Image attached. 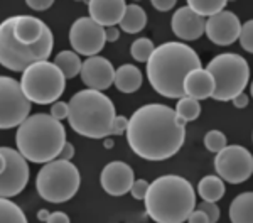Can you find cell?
Here are the masks:
<instances>
[{
	"mask_svg": "<svg viewBox=\"0 0 253 223\" xmlns=\"http://www.w3.org/2000/svg\"><path fill=\"white\" fill-rule=\"evenodd\" d=\"M80 184V171L71 161L54 159L47 162L36 176V189L49 203L69 201L78 193Z\"/></svg>",
	"mask_w": 253,
	"mask_h": 223,
	"instance_id": "ba28073f",
	"label": "cell"
},
{
	"mask_svg": "<svg viewBox=\"0 0 253 223\" xmlns=\"http://www.w3.org/2000/svg\"><path fill=\"white\" fill-rule=\"evenodd\" d=\"M49 27L38 17L32 15H15L14 17V36L20 44L32 46L46 36Z\"/></svg>",
	"mask_w": 253,
	"mask_h": 223,
	"instance_id": "d6986e66",
	"label": "cell"
},
{
	"mask_svg": "<svg viewBox=\"0 0 253 223\" xmlns=\"http://www.w3.org/2000/svg\"><path fill=\"white\" fill-rule=\"evenodd\" d=\"M81 59L75 51H61L54 58V66L63 73L66 80H71L80 75L81 71Z\"/></svg>",
	"mask_w": 253,
	"mask_h": 223,
	"instance_id": "d4e9b609",
	"label": "cell"
},
{
	"mask_svg": "<svg viewBox=\"0 0 253 223\" xmlns=\"http://www.w3.org/2000/svg\"><path fill=\"white\" fill-rule=\"evenodd\" d=\"M231 223H253V193H242L230 205Z\"/></svg>",
	"mask_w": 253,
	"mask_h": 223,
	"instance_id": "7402d4cb",
	"label": "cell"
},
{
	"mask_svg": "<svg viewBox=\"0 0 253 223\" xmlns=\"http://www.w3.org/2000/svg\"><path fill=\"white\" fill-rule=\"evenodd\" d=\"M113 83L122 93H133L142 87V73L133 64H124L115 70Z\"/></svg>",
	"mask_w": 253,
	"mask_h": 223,
	"instance_id": "44dd1931",
	"label": "cell"
},
{
	"mask_svg": "<svg viewBox=\"0 0 253 223\" xmlns=\"http://www.w3.org/2000/svg\"><path fill=\"white\" fill-rule=\"evenodd\" d=\"M203 213L206 215L208 218V223H216L219 220V208L216 203H210V201H203L201 205H199V208Z\"/></svg>",
	"mask_w": 253,
	"mask_h": 223,
	"instance_id": "1f68e13d",
	"label": "cell"
},
{
	"mask_svg": "<svg viewBox=\"0 0 253 223\" xmlns=\"http://www.w3.org/2000/svg\"><path fill=\"white\" fill-rule=\"evenodd\" d=\"M0 223H29L20 206L9 198H0Z\"/></svg>",
	"mask_w": 253,
	"mask_h": 223,
	"instance_id": "83f0119b",
	"label": "cell"
},
{
	"mask_svg": "<svg viewBox=\"0 0 253 223\" xmlns=\"http://www.w3.org/2000/svg\"><path fill=\"white\" fill-rule=\"evenodd\" d=\"M154 49H156V46H154L152 41L147 38H140L132 43V46H130V54H132V58L138 61V63H145V61H149V58L152 56Z\"/></svg>",
	"mask_w": 253,
	"mask_h": 223,
	"instance_id": "f1b7e54d",
	"label": "cell"
},
{
	"mask_svg": "<svg viewBox=\"0 0 253 223\" xmlns=\"http://www.w3.org/2000/svg\"><path fill=\"white\" fill-rule=\"evenodd\" d=\"M17 151L26 161L36 164H47L58 159L66 144L64 125L47 113H36L27 117L17 127L15 135Z\"/></svg>",
	"mask_w": 253,
	"mask_h": 223,
	"instance_id": "277c9868",
	"label": "cell"
},
{
	"mask_svg": "<svg viewBox=\"0 0 253 223\" xmlns=\"http://www.w3.org/2000/svg\"><path fill=\"white\" fill-rule=\"evenodd\" d=\"M54 47V36L51 29L39 43L26 46L14 36V17L0 22V64L10 71H26L31 64L47 61Z\"/></svg>",
	"mask_w": 253,
	"mask_h": 223,
	"instance_id": "8992f818",
	"label": "cell"
},
{
	"mask_svg": "<svg viewBox=\"0 0 253 223\" xmlns=\"http://www.w3.org/2000/svg\"><path fill=\"white\" fill-rule=\"evenodd\" d=\"M115 105L105 93L81 90L68 103V120L76 134L88 139H105L112 132Z\"/></svg>",
	"mask_w": 253,
	"mask_h": 223,
	"instance_id": "5b68a950",
	"label": "cell"
},
{
	"mask_svg": "<svg viewBox=\"0 0 253 223\" xmlns=\"http://www.w3.org/2000/svg\"><path fill=\"white\" fill-rule=\"evenodd\" d=\"M126 140L138 157L166 161L181 151L186 139V124L167 105L149 103L128 119Z\"/></svg>",
	"mask_w": 253,
	"mask_h": 223,
	"instance_id": "6da1fadb",
	"label": "cell"
},
{
	"mask_svg": "<svg viewBox=\"0 0 253 223\" xmlns=\"http://www.w3.org/2000/svg\"><path fill=\"white\" fill-rule=\"evenodd\" d=\"M125 9L126 3L124 0H89L88 2L89 19L95 20L103 29L120 24Z\"/></svg>",
	"mask_w": 253,
	"mask_h": 223,
	"instance_id": "ac0fdd59",
	"label": "cell"
},
{
	"mask_svg": "<svg viewBox=\"0 0 253 223\" xmlns=\"http://www.w3.org/2000/svg\"><path fill=\"white\" fill-rule=\"evenodd\" d=\"M133 181H135L133 179V169L122 161H113L107 164L100 176L101 188L112 196H124V194L130 193Z\"/></svg>",
	"mask_w": 253,
	"mask_h": 223,
	"instance_id": "2e32d148",
	"label": "cell"
},
{
	"mask_svg": "<svg viewBox=\"0 0 253 223\" xmlns=\"http://www.w3.org/2000/svg\"><path fill=\"white\" fill-rule=\"evenodd\" d=\"M49 115L58 122H61L63 119H68V103L66 101H56V103H52L51 113H49Z\"/></svg>",
	"mask_w": 253,
	"mask_h": 223,
	"instance_id": "d6a6232c",
	"label": "cell"
},
{
	"mask_svg": "<svg viewBox=\"0 0 253 223\" xmlns=\"http://www.w3.org/2000/svg\"><path fill=\"white\" fill-rule=\"evenodd\" d=\"M182 88H184V96H189V98L198 100V101L206 100V98H211V95H213L214 81H213V76L206 70L198 68V70H193L186 76L184 83H182Z\"/></svg>",
	"mask_w": 253,
	"mask_h": 223,
	"instance_id": "ffe728a7",
	"label": "cell"
},
{
	"mask_svg": "<svg viewBox=\"0 0 253 223\" xmlns=\"http://www.w3.org/2000/svg\"><path fill=\"white\" fill-rule=\"evenodd\" d=\"M147 24V14L137 3H130L126 5L124 17L120 20V27L122 31L126 34H138Z\"/></svg>",
	"mask_w": 253,
	"mask_h": 223,
	"instance_id": "603a6c76",
	"label": "cell"
},
{
	"mask_svg": "<svg viewBox=\"0 0 253 223\" xmlns=\"http://www.w3.org/2000/svg\"><path fill=\"white\" fill-rule=\"evenodd\" d=\"M198 68H201V59L193 47L182 43H164L147 61V78L159 95L182 98L184 78Z\"/></svg>",
	"mask_w": 253,
	"mask_h": 223,
	"instance_id": "7a4b0ae2",
	"label": "cell"
},
{
	"mask_svg": "<svg viewBox=\"0 0 253 223\" xmlns=\"http://www.w3.org/2000/svg\"><path fill=\"white\" fill-rule=\"evenodd\" d=\"M103 145H105V147H107V149H112V147H113V140L107 139V140L103 142Z\"/></svg>",
	"mask_w": 253,
	"mask_h": 223,
	"instance_id": "f6af8a7d",
	"label": "cell"
},
{
	"mask_svg": "<svg viewBox=\"0 0 253 223\" xmlns=\"http://www.w3.org/2000/svg\"><path fill=\"white\" fill-rule=\"evenodd\" d=\"M187 223H208V218L206 215L201 212V210H193L187 217Z\"/></svg>",
	"mask_w": 253,
	"mask_h": 223,
	"instance_id": "f35d334b",
	"label": "cell"
},
{
	"mask_svg": "<svg viewBox=\"0 0 253 223\" xmlns=\"http://www.w3.org/2000/svg\"><path fill=\"white\" fill-rule=\"evenodd\" d=\"M144 203L156 223H184L196 206V193L184 178L167 174L150 182Z\"/></svg>",
	"mask_w": 253,
	"mask_h": 223,
	"instance_id": "3957f363",
	"label": "cell"
},
{
	"mask_svg": "<svg viewBox=\"0 0 253 223\" xmlns=\"http://www.w3.org/2000/svg\"><path fill=\"white\" fill-rule=\"evenodd\" d=\"M187 7L199 17H213L226 7V0H189Z\"/></svg>",
	"mask_w": 253,
	"mask_h": 223,
	"instance_id": "4316f807",
	"label": "cell"
},
{
	"mask_svg": "<svg viewBox=\"0 0 253 223\" xmlns=\"http://www.w3.org/2000/svg\"><path fill=\"white\" fill-rule=\"evenodd\" d=\"M240 29H242V22L230 10H221L219 14L208 19L205 24L206 36L211 43L218 46H230L235 41H238Z\"/></svg>",
	"mask_w": 253,
	"mask_h": 223,
	"instance_id": "5bb4252c",
	"label": "cell"
},
{
	"mask_svg": "<svg viewBox=\"0 0 253 223\" xmlns=\"http://www.w3.org/2000/svg\"><path fill=\"white\" fill-rule=\"evenodd\" d=\"M52 0H27V5L34 10H47L49 7H52Z\"/></svg>",
	"mask_w": 253,
	"mask_h": 223,
	"instance_id": "d590c367",
	"label": "cell"
},
{
	"mask_svg": "<svg viewBox=\"0 0 253 223\" xmlns=\"http://www.w3.org/2000/svg\"><path fill=\"white\" fill-rule=\"evenodd\" d=\"M152 5L156 7L157 10L167 12L175 7V0H152Z\"/></svg>",
	"mask_w": 253,
	"mask_h": 223,
	"instance_id": "8d00e7d4",
	"label": "cell"
},
{
	"mask_svg": "<svg viewBox=\"0 0 253 223\" xmlns=\"http://www.w3.org/2000/svg\"><path fill=\"white\" fill-rule=\"evenodd\" d=\"M238 41L245 51L248 52L253 51V20H247L242 26L238 34Z\"/></svg>",
	"mask_w": 253,
	"mask_h": 223,
	"instance_id": "4dcf8cb0",
	"label": "cell"
},
{
	"mask_svg": "<svg viewBox=\"0 0 253 223\" xmlns=\"http://www.w3.org/2000/svg\"><path fill=\"white\" fill-rule=\"evenodd\" d=\"M69 43H71V47L75 49L76 54L91 58V56H96L103 49L105 43H107L105 29L89 17H80L71 26Z\"/></svg>",
	"mask_w": 253,
	"mask_h": 223,
	"instance_id": "7c38bea8",
	"label": "cell"
},
{
	"mask_svg": "<svg viewBox=\"0 0 253 223\" xmlns=\"http://www.w3.org/2000/svg\"><path fill=\"white\" fill-rule=\"evenodd\" d=\"M174 112L182 124H187V122H193L201 115V103L198 100L189 98V96H182V98H179Z\"/></svg>",
	"mask_w": 253,
	"mask_h": 223,
	"instance_id": "484cf974",
	"label": "cell"
},
{
	"mask_svg": "<svg viewBox=\"0 0 253 223\" xmlns=\"http://www.w3.org/2000/svg\"><path fill=\"white\" fill-rule=\"evenodd\" d=\"M19 83L31 103L49 105L56 103L63 95L66 78L54 66V63L39 61V63L31 64L26 71H22V78Z\"/></svg>",
	"mask_w": 253,
	"mask_h": 223,
	"instance_id": "9c48e42d",
	"label": "cell"
},
{
	"mask_svg": "<svg viewBox=\"0 0 253 223\" xmlns=\"http://www.w3.org/2000/svg\"><path fill=\"white\" fill-rule=\"evenodd\" d=\"M198 193L203 201L216 203L224 196V182L218 176H205L198 184Z\"/></svg>",
	"mask_w": 253,
	"mask_h": 223,
	"instance_id": "cb8c5ba5",
	"label": "cell"
},
{
	"mask_svg": "<svg viewBox=\"0 0 253 223\" xmlns=\"http://www.w3.org/2000/svg\"><path fill=\"white\" fill-rule=\"evenodd\" d=\"M206 20L194 14L189 7H181L174 12L170 26H172V32L182 41H196L203 36L205 32Z\"/></svg>",
	"mask_w": 253,
	"mask_h": 223,
	"instance_id": "e0dca14e",
	"label": "cell"
},
{
	"mask_svg": "<svg viewBox=\"0 0 253 223\" xmlns=\"http://www.w3.org/2000/svg\"><path fill=\"white\" fill-rule=\"evenodd\" d=\"M5 166H7V161H5V154H3L2 147H0V174L5 171Z\"/></svg>",
	"mask_w": 253,
	"mask_h": 223,
	"instance_id": "7bdbcfd3",
	"label": "cell"
},
{
	"mask_svg": "<svg viewBox=\"0 0 253 223\" xmlns=\"http://www.w3.org/2000/svg\"><path fill=\"white\" fill-rule=\"evenodd\" d=\"M206 71L213 76L214 91L211 98L230 101L240 93H245L250 81V66L243 56L236 52H223L208 63Z\"/></svg>",
	"mask_w": 253,
	"mask_h": 223,
	"instance_id": "52a82bcc",
	"label": "cell"
},
{
	"mask_svg": "<svg viewBox=\"0 0 253 223\" xmlns=\"http://www.w3.org/2000/svg\"><path fill=\"white\" fill-rule=\"evenodd\" d=\"M46 223H69V217L63 212H54L49 215Z\"/></svg>",
	"mask_w": 253,
	"mask_h": 223,
	"instance_id": "ab89813d",
	"label": "cell"
},
{
	"mask_svg": "<svg viewBox=\"0 0 253 223\" xmlns=\"http://www.w3.org/2000/svg\"><path fill=\"white\" fill-rule=\"evenodd\" d=\"M5 154V171L0 174V198H12L26 188L29 181V166L27 161L20 156L19 151L10 147H2Z\"/></svg>",
	"mask_w": 253,
	"mask_h": 223,
	"instance_id": "4fadbf2b",
	"label": "cell"
},
{
	"mask_svg": "<svg viewBox=\"0 0 253 223\" xmlns=\"http://www.w3.org/2000/svg\"><path fill=\"white\" fill-rule=\"evenodd\" d=\"M29 113L31 101L26 98L19 81L0 76V129L19 127Z\"/></svg>",
	"mask_w": 253,
	"mask_h": 223,
	"instance_id": "30bf717a",
	"label": "cell"
},
{
	"mask_svg": "<svg viewBox=\"0 0 253 223\" xmlns=\"http://www.w3.org/2000/svg\"><path fill=\"white\" fill-rule=\"evenodd\" d=\"M205 145L210 152L218 154L221 149L226 147V135L221 131H210L205 135Z\"/></svg>",
	"mask_w": 253,
	"mask_h": 223,
	"instance_id": "f546056e",
	"label": "cell"
},
{
	"mask_svg": "<svg viewBox=\"0 0 253 223\" xmlns=\"http://www.w3.org/2000/svg\"><path fill=\"white\" fill-rule=\"evenodd\" d=\"M49 215H51V213H49L47 210H39V212H38V220L39 222H47Z\"/></svg>",
	"mask_w": 253,
	"mask_h": 223,
	"instance_id": "ee69618b",
	"label": "cell"
},
{
	"mask_svg": "<svg viewBox=\"0 0 253 223\" xmlns=\"http://www.w3.org/2000/svg\"><path fill=\"white\" fill-rule=\"evenodd\" d=\"M126 127H128V119L124 115H117L115 120H113V125H112V132L113 135H122V134L126 132Z\"/></svg>",
	"mask_w": 253,
	"mask_h": 223,
	"instance_id": "e575fe53",
	"label": "cell"
},
{
	"mask_svg": "<svg viewBox=\"0 0 253 223\" xmlns=\"http://www.w3.org/2000/svg\"><path fill=\"white\" fill-rule=\"evenodd\" d=\"M81 81L88 87V90L101 91L108 90L113 85L115 78V68L107 58L91 56L81 64Z\"/></svg>",
	"mask_w": 253,
	"mask_h": 223,
	"instance_id": "9a60e30c",
	"label": "cell"
},
{
	"mask_svg": "<svg viewBox=\"0 0 253 223\" xmlns=\"http://www.w3.org/2000/svg\"><path fill=\"white\" fill-rule=\"evenodd\" d=\"M120 38V31H118V27H107L105 29V39L108 41V43H115Z\"/></svg>",
	"mask_w": 253,
	"mask_h": 223,
	"instance_id": "60d3db41",
	"label": "cell"
},
{
	"mask_svg": "<svg viewBox=\"0 0 253 223\" xmlns=\"http://www.w3.org/2000/svg\"><path fill=\"white\" fill-rule=\"evenodd\" d=\"M147 188H149V182L145 179H137V181H133L132 188H130V193H132V196L135 198V200H144Z\"/></svg>",
	"mask_w": 253,
	"mask_h": 223,
	"instance_id": "836d02e7",
	"label": "cell"
},
{
	"mask_svg": "<svg viewBox=\"0 0 253 223\" xmlns=\"http://www.w3.org/2000/svg\"><path fill=\"white\" fill-rule=\"evenodd\" d=\"M231 101H233V105H235L236 108H245L248 105V95H245V93H240V95L235 96V98L231 100Z\"/></svg>",
	"mask_w": 253,
	"mask_h": 223,
	"instance_id": "b9f144b4",
	"label": "cell"
},
{
	"mask_svg": "<svg viewBox=\"0 0 253 223\" xmlns=\"http://www.w3.org/2000/svg\"><path fill=\"white\" fill-rule=\"evenodd\" d=\"M73 156H75V145L66 142V144H64V147H63V151L59 152L58 159L59 161H71Z\"/></svg>",
	"mask_w": 253,
	"mask_h": 223,
	"instance_id": "74e56055",
	"label": "cell"
},
{
	"mask_svg": "<svg viewBox=\"0 0 253 223\" xmlns=\"http://www.w3.org/2000/svg\"><path fill=\"white\" fill-rule=\"evenodd\" d=\"M214 169L218 178L240 184L245 182L253 173V157L243 145H226L214 157Z\"/></svg>",
	"mask_w": 253,
	"mask_h": 223,
	"instance_id": "8fae6325",
	"label": "cell"
}]
</instances>
